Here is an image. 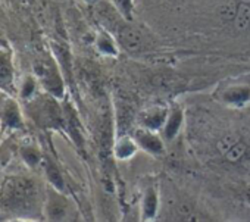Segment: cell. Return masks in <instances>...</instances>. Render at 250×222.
<instances>
[{
  "instance_id": "6da1fadb",
  "label": "cell",
  "mask_w": 250,
  "mask_h": 222,
  "mask_svg": "<svg viewBox=\"0 0 250 222\" xmlns=\"http://www.w3.org/2000/svg\"><path fill=\"white\" fill-rule=\"evenodd\" d=\"M58 99L52 94L46 96H34L31 100L27 101L28 115L43 128H63L66 124L65 120V110L62 112Z\"/></svg>"
},
{
  "instance_id": "7a4b0ae2",
  "label": "cell",
  "mask_w": 250,
  "mask_h": 222,
  "mask_svg": "<svg viewBox=\"0 0 250 222\" xmlns=\"http://www.w3.org/2000/svg\"><path fill=\"white\" fill-rule=\"evenodd\" d=\"M3 206L11 210H18L21 215L27 213L37 199V185L31 178L12 177L3 184Z\"/></svg>"
},
{
  "instance_id": "3957f363",
  "label": "cell",
  "mask_w": 250,
  "mask_h": 222,
  "mask_svg": "<svg viewBox=\"0 0 250 222\" xmlns=\"http://www.w3.org/2000/svg\"><path fill=\"white\" fill-rule=\"evenodd\" d=\"M213 96L224 106L241 109L250 104V80L247 77L228 78L219 82Z\"/></svg>"
},
{
  "instance_id": "277c9868",
  "label": "cell",
  "mask_w": 250,
  "mask_h": 222,
  "mask_svg": "<svg viewBox=\"0 0 250 222\" xmlns=\"http://www.w3.org/2000/svg\"><path fill=\"white\" fill-rule=\"evenodd\" d=\"M43 215L49 221H77V209L72 200L65 194L49 184L44 194Z\"/></svg>"
},
{
  "instance_id": "5b68a950",
  "label": "cell",
  "mask_w": 250,
  "mask_h": 222,
  "mask_svg": "<svg viewBox=\"0 0 250 222\" xmlns=\"http://www.w3.org/2000/svg\"><path fill=\"white\" fill-rule=\"evenodd\" d=\"M34 75L42 87L56 99H62L65 94L62 75L53 61H40L34 65Z\"/></svg>"
},
{
  "instance_id": "8992f818",
  "label": "cell",
  "mask_w": 250,
  "mask_h": 222,
  "mask_svg": "<svg viewBox=\"0 0 250 222\" xmlns=\"http://www.w3.org/2000/svg\"><path fill=\"white\" fill-rule=\"evenodd\" d=\"M131 136L134 137L136 143L139 144V149L146 152L150 156H164L165 155V139L162 137L161 131H155L146 127H137Z\"/></svg>"
},
{
  "instance_id": "52a82bcc",
  "label": "cell",
  "mask_w": 250,
  "mask_h": 222,
  "mask_svg": "<svg viewBox=\"0 0 250 222\" xmlns=\"http://www.w3.org/2000/svg\"><path fill=\"white\" fill-rule=\"evenodd\" d=\"M2 125L11 131L24 128V115L22 109L17 99L3 96L2 99Z\"/></svg>"
},
{
  "instance_id": "ba28073f",
  "label": "cell",
  "mask_w": 250,
  "mask_h": 222,
  "mask_svg": "<svg viewBox=\"0 0 250 222\" xmlns=\"http://www.w3.org/2000/svg\"><path fill=\"white\" fill-rule=\"evenodd\" d=\"M168 110H169V106L167 104H152L149 107H145L142 112L139 114V125L140 127H146V128H150V130H155V131H161L165 121H167V117H168Z\"/></svg>"
},
{
  "instance_id": "9c48e42d",
  "label": "cell",
  "mask_w": 250,
  "mask_h": 222,
  "mask_svg": "<svg viewBox=\"0 0 250 222\" xmlns=\"http://www.w3.org/2000/svg\"><path fill=\"white\" fill-rule=\"evenodd\" d=\"M184 124V107L180 103H171L167 121L161 130L162 137L165 141H172L181 131Z\"/></svg>"
},
{
  "instance_id": "30bf717a",
  "label": "cell",
  "mask_w": 250,
  "mask_h": 222,
  "mask_svg": "<svg viewBox=\"0 0 250 222\" xmlns=\"http://www.w3.org/2000/svg\"><path fill=\"white\" fill-rule=\"evenodd\" d=\"M159 212V193L156 187H147L142 199V219L153 221Z\"/></svg>"
},
{
  "instance_id": "8fae6325",
  "label": "cell",
  "mask_w": 250,
  "mask_h": 222,
  "mask_svg": "<svg viewBox=\"0 0 250 222\" xmlns=\"http://www.w3.org/2000/svg\"><path fill=\"white\" fill-rule=\"evenodd\" d=\"M139 150V144L136 143L134 137L131 134H119L115 146H113V153L116 159L119 161H127L131 159Z\"/></svg>"
},
{
  "instance_id": "7c38bea8",
  "label": "cell",
  "mask_w": 250,
  "mask_h": 222,
  "mask_svg": "<svg viewBox=\"0 0 250 222\" xmlns=\"http://www.w3.org/2000/svg\"><path fill=\"white\" fill-rule=\"evenodd\" d=\"M14 59H12V50L3 43L2 46V56H0V81H2L3 90H6L14 82Z\"/></svg>"
},
{
  "instance_id": "4fadbf2b",
  "label": "cell",
  "mask_w": 250,
  "mask_h": 222,
  "mask_svg": "<svg viewBox=\"0 0 250 222\" xmlns=\"http://www.w3.org/2000/svg\"><path fill=\"white\" fill-rule=\"evenodd\" d=\"M94 46H96L97 52L102 53V55H104V56H110V58L118 56V46H116V41H115V39L110 36L109 31H104V30L97 31V34H96V37H94Z\"/></svg>"
},
{
  "instance_id": "5bb4252c",
  "label": "cell",
  "mask_w": 250,
  "mask_h": 222,
  "mask_svg": "<svg viewBox=\"0 0 250 222\" xmlns=\"http://www.w3.org/2000/svg\"><path fill=\"white\" fill-rule=\"evenodd\" d=\"M20 155H21V159L24 161V163L30 169L37 168L40 163H43V159H44L43 155H42V152H40V149L34 143L22 144L21 149H20Z\"/></svg>"
},
{
  "instance_id": "9a60e30c",
  "label": "cell",
  "mask_w": 250,
  "mask_h": 222,
  "mask_svg": "<svg viewBox=\"0 0 250 222\" xmlns=\"http://www.w3.org/2000/svg\"><path fill=\"white\" fill-rule=\"evenodd\" d=\"M43 169H44V174H46V178L49 181V184L61 191H65V180L59 171V168L56 166V163L53 161H50L49 158H44L43 159Z\"/></svg>"
},
{
  "instance_id": "2e32d148",
  "label": "cell",
  "mask_w": 250,
  "mask_h": 222,
  "mask_svg": "<svg viewBox=\"0 0 250 222\" xmlns=\"http://www.w3.org/2000/svg\"><path fill=\"white\" fill-rule=\"evenodd\" d=\"M118 40L127 47V49H137L140 44H142V36L134 30V28H130V25L128 27H124L121 31H119V34H118Z\"/></svg>"
},
{
  "instance_id": "e0dca14e",
  "label": "cell",
  "mask_w": 250,
  "mask_h": 222,
  "mask_svg": "<svg viewBox=\"0 0 250 222\" xmlns=\"http://www.w3.org/2000/svg\"><path fill=\"white\" fill-rule=\"evenodd\" d=\"M37 81L39 80L36 78V75H31V74H28V75H25L22 78V81H21V84L18 87V93H20V97L22 100L28 101V100H31L36 96Z\"/></svg>"
},
{
  "instance_id": "ac0fdd59",
  "label": "cell",
  "mask_w": 250,
  "mask_h": 222,
  "mask_svg": "<svg viewBox=\"0 0 250 222\" xmlns=\"http://www.w3.org/2000/svg\"><path fill=\"white\" fill-rule=\"evenodd\" d=\"M110 6L121 15L124 21H133V12H134V0H109Z\"/></svg>"
},
{
  "instance_id": "d6986e66",
  "label": "cell",
  "mask_w": 250,
  "mask_h": 222,
  "mask_svg": "<svg viewBox=\"0 0 250 222\" xmlns=\"http://www.w3.org/2000/svg\"><path fill=\"white\" fill-rule=\"evenodd\" d=\"M244 153H246V146H244V143L241 141V140H238L224 156L229 161V162H237V161H240L243 156H244Z\"/></svg>"
},
{
  "instance_id": "ffe728a7",
  "label": "cell",
  "mask_w": 250,
  "mask_h": 222,
  "mask_svg": "<svg viewBox=\"0 0 250 222\" xmlns=\"http://www.w3.org/2000/svg\"><path fill=\"white\" fill-rule=\"evenodd\" d=\"M244 197H246V202H247V204L250 206V185L246 188V191H244Z\"/></svg>"
},
{
  "instance_id": "44dd1931",
  "label": "cell",
  "mask_w": 250,
  "mask_h": 222,
  "mask_svg": "<svg viewBox=\"0 0 250 222\" xmlns=\"http://www.w3.org/2000/svg\"><path fill=\"white\" fill-rule=\"evenodd\" d=\"M240 2H243V3H247V5H250V0H240Z\"/></svg>"
},
{
  "instance_id": "7402d4cb",
  "label": "cell",
  "mask_w": 250,
  "mask_h": 222,
  "mask_svg": "<svg viewBox=\"0 0 250 222\" xmlns=\"http://www.w3.org/2000/svg\"><path fill=\"white\" fill-rule=\"evenodd\" d=\"M84 2H87V3H93L94 0H84Z\"/></svg>"
}]
</instances>
